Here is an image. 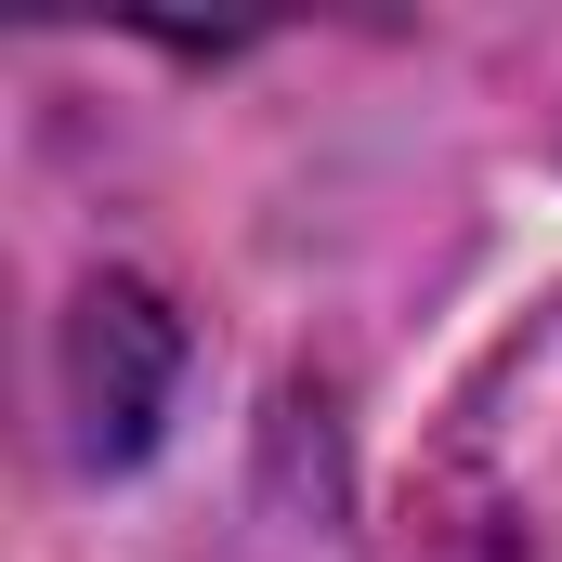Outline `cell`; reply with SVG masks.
I'll return each mask as SVG.
<instances>
[{"label":"cell","mask_w":562,"mask_h":562,"mask_svg":"<svg viewBox=\"0 0 562 562\" xmlns=\"http://www.w3.org/2000/svg\"><path fill=\"white\" fill-rule=\"evenodd\" d=\"M183 393V314L144 276H92L79 314H66V419H79V458L92 471H132L157 419Z\"/></svg>","instance_id":"6da1fadb"}]
</instances>
